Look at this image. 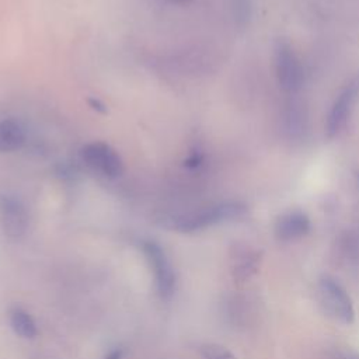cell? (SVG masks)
Returning a JSON list of instances; mask_svg holds the SVG:
<instances>
[{
	"label": "cell",
	"mask_w": 359,
	"mask_h": 359,
	"mask_svg": "<svg viewBox=\"0 0 359 359\" xmlns=\"http://www.w3.org/2000/svg\"><path fill=\"white\" fill-rule=\"evenodd\" d=\"M81 158L94 171L115 178L122 174L123 163L119 154L107 143L94 142L81 149Z\"/></svg>",
	"instance_id": "obj_6"
},
{
	"label": "cell",
	"mask_w": 359,
	"mask_h": 359,
	"mask_svg": "<svg viewBox=\"0 0 359 359\" xmlns=\"http://www.w3.org/2000/svg\"><path fill=\"white\" fill-rule=\"evenodd\" d=\"M123 356H125V351L122 348L116 346V348L109 349L107 352V355L104 356V359H123Z\"/></svg>",
	"instance_id": "obj_14"
},
{
	"label": "cell",
	"mask_w": 359,
	"mask_h": 359,
	"mask_svg": "<svg viewBox=\"0 0 359 359\" xmlns=\"http://www.w3.org/2000/svg\"><path fill=\"white\" fill-rule=\"evenodd\" d=\"M317 297L324 313L332 320L349 325L355 321L353 302L346 289L331 275H323L317 282Z\"/></svg>",
	"instance_id": "obj_2"
},
{
	"label": "cell",
	"mask_w": 359,
	"mask_h": 359,
	"mask_svg": "<svg viewBox=\"0 0 359 359\" xmlns=\"http://www.w3.org/2000/svg\"><path fill=\"white\" fill-rule=\"evenodd\" d=\"M88 105L95 109L97 112H101V114H105L107 112V107L104 102H101L98 98H88Z\"/></svg>",
	"instance_id": "obj_15"
},
{
	"label": "cell",
	"mask_w": 359,
	"mask_h": 359,
	"mask_svg": "<svg viewBox=\"0 0 359 359\" xmlns=\"http://www.w3.org/2000/svg\"><path fill=\"white\" fill-rule=\"evenodd\" d=\"M355 359H359V358H355Z\"/></svg>",
	"instance_id": "obj_18"
},
{
	"label": "cell",
	"mask_w": 359,
	"mask_h": 359,
	"mask_svg": "<svg viewBox=\"0 0 359 359\" xmlns=\"http://www.w3.org/2000/svg\"><path fill=\"white\" fill-rule=\"evenodd\" d=\"M0 226L8 240L17 241L28 229L25 205L14 195H0Z\"/></svg>",
	"instance_id": "obj_7"
},
{
	"label": "cell",
	"mask_w": 359,
	"mask_h": 359,
	"mask_svg": "<svg viewBox=\"0 0 359 359\" xmlns=\"http://www.w3.org/2000/svg\"><path fill=\"white\" fill-rule=\"evenodd\" d=\"M247 208L241 202H222L187 215H181L170 222L171 229L180 233H195L222 222L234 220L245 213Z\"/></svg>",
	"instance_id": "obj_1"
},
{
	"label": "cell",
	"mask_w": 359,
	"mask_h": 359,
	"mask_svg": "<svg viewBox=\"0 0 359 359\" xmlns=\"http://www.w3.org/2000/svg\"><path fill=\"white\" fill-rule=\"evenodd\" d=\"M233 259H234V264L231 266V273H233L234 279L245 280L258 271L261 257H259L258 251H254L250 248H243L236 252Z\"/></svg>",
	"instance_id": "obj_10"
},
{
	"label": "cell",
	"mask_w": 359,
	"mask_h": 359,
	"mask_svg": "<svg viewBox=\"0 0 359 359\" xmlns=\"http://www.w3.org/2000/svg\"><path fill=\"white\" fill-rule=\"evenodd\" d=\"M25 142V133L21 125L14 119L0 121V153L18 150Z\"/></svg>",
	"instance_id": "obj_9"
},
{
	"label": "cell",
	"mask_w": 359,
	"mask_h": 359,
	"mask_svg": "<svg viewBox=\"0 0 359 359\" xmlns=\"http://www.w3.org/2000/svg\"><path fill=\"white\" fill-rule=\"evenodd\" d=\"M8 321H10L11 330L20 338L32 339L38 334V328H36L35 320L22 307H18V306L11 307V310L8 311Z\"/></svg>",
	"instance_id": "obj_11"
},
{
	"label": "cell",
	"mask_w": 359,
	"mask_h": 359,
	"mask_svg": "<svg viewBox=\"0 0 359 359\" xmlns=\"http://www.w3.org/2000/svg\"><path fill=\"white\" fill-rule=\"evenodd\" d=\"M199 352L203 359H238L230 349L215 342L202 344L199 346Z\"/></svg>",
	"instance_id": "obj_13"
},
{
	"label": "cell",
	"mask_w": 359,
	"mask_h": 359,
	"mask_svg": "<svg viewBox=\"0 0 359 359\" xmlns=\"http://www.w3.org/2000/svg\"><path fill=\"white\" fill-rule=\"evenodd\" d=\"M140 248L154 273L156 290L163 300H170L175 292L177 285V275L175 269L167 257L164 248L153 241V240H143Z\"/></svg>",
	"instance_id": "obj_3"
},
{
	"label": "cell",
	"mask_w": 359,
	"mask_h": 359,
	"mask_svg": "<svg viewBox=\"0 0 359 359\" xmlns=\"http://www.w3.org/2000/svg\"><path fill=\"white\" fill-rule=\"evenodd\" d=\"M167 3H172V4H187V3H192L194 0H163Z\"/></svg>",
	"instance_id": "obj_16"
},
{
	"label": "cell",
	"mask_w": 359,
	"mask_h": 359,
	"mask_svg": "<svg viewBox=\"0 0 359 359\" xmlns=\"http://www.w3.org/2000/svg\"><path fill=\"white\" fill-rule=\"evenodd\" d=\"M300 105L296 104H290L287 105L286 114H285V128L286 132L290 136H300L303 133V130L306 129V115L302 111V108H299Z\"/></svg>",
	"instance_id": "obj_12"
},
{
	"label": "cell",
	"mask_w": 359,
	"mask_h": 359,
	"mask_svg": "<svg viewBox=\"0 0 359 359\" xmlns=\"http://www.w3.org/2000/svg\"><path fill=\"white\" fill-rule=\"evenodd\" d=\"M358 181H359V172H358Z\"/></svg>",
	"instance_id": "obj_17"
},
{
	"label": "cell",
	"mask_w": 359,
	"mask_h": 359,
	"mask_svg": "<svg viewBox=\"0 0 359 359\" xmlns=\"http://www.w3.org/2000/svg\"><path fill=\"white\" fill-rule=\"evenodd\" d=\"M359 95V76L352 79L337 95L325 121V135L332 139L345 128Z\"/></svg>",
	"instance_id": "obj_5"
},
{
	"label": "cell",
	"mask_w": 359,
	"mask_h": 359,
	"mask_svg": "<svg viewBox=\"0 0 359 359\" xmlns=\"http://www.w3.org/2000/svg\"><path fill=\"white\" fill-rule=\"evenodd\" d=\"M310 230L311 222L302 210H289L280 215L275 223V236L283 243L300 240L306 237Z\"/></svg>",
	"instance_id": "obj_8"
},
{
	"label": "cell",
	"mask_w": 359,
	"mask_h": 359,
	"mask_svg": "<svg viewBox=\"0 0 359 359\" xmlns=\"http://www.w3.org/2000/svg\"><path fill=\"white\" fill-rule=\"evenodd\" d=\"M275 72L278 83L286 93H297L304 83L302 63L286 41H279L275 46Z\"/></svg>",
	"instance_id": "obj_4"
}]
</instances>
